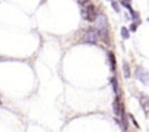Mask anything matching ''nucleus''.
Wrapping results in <instances>:
<instances>
[{
  "label": "nucleus",
  "mask_w": 149,
  "mask_h": 132,
  "mask_svg": "<svg viewBox=\"0 0 149 132\" xmlns=\"http://www.w3.org/2000/svg\"><path fill=\"white\" fill-rule=\"evenodd\" d=\"M140 104H142V109L145 110V113L149 112V97L148 95H140Z\"/></svg>",
  "instance_id": "nucleus-5"
},
{
  "label": "nucleus",
  "mask_w": 149,
  "mask_h": 132,
  "mask_svg": "<svg viewBox=\"0 0 149 132\" xmlns=\"http://www.w3.org/2000/svg\"><path fill=\"white\" fill-rule=\"evenodd\" d=\"M129 35H130V34H129V29L123 27V28H121V37H123L124 40H127V38H129Z\"/></svg>",
  "instance_id": "nucleus-9"
},
{
  "label": "nucleus",
  "mask_w": 149,
  "mask_h": 132,
  "mask_svg": "<svg viewBox=\"0 0 149 132\" xmlns=\"http://www.w3.org/2000/svg\"><path fill=\"white\" fill-rule=\"evenodd\" d=\"M113 9H114L116 12H118V11H120V8H118V3H117V2H114V0H113Z\"/></svg>",
  "instance_id": "nucleus-11"
},
{
  "label": "nucleus",
  "mask_w": 149,
  "mask_h": 132,
  "mask_svg": "<svg viewBox=\"0 0 149 132\" xmlns=\"http://www.w3.org/2000/svg\"><path fill=\"white\" fill-rule=\"evenodd\" d=\"M136 77L140 82H143L145 85H149V72L146 69H143L142 66H137L136 68Z\"/></svg>",
  "instance_id": "nucleus-2"
},
{
  "label": "nucleus",
  "mask_w": 149,
  "mask_h": 132,
  "mask_svg": "<svg viewBox=\"0 0 149 132\" xmlns=\"http://www.w3.org/2000/svg\"><path fill=\"white\" fill-rule=\"evenodd\" d=\"M108 59H110V63H111V69L116 71V56H114V53H108Z\"/></svg>",
  "instance_id": "nucleus-7"
},
{
  "label": "nucleus",
  "mask_w": 149,
  "mask_h": 132,
  "mask_svg": "<svg viewBox=\"0 0 149 132\" xmlns=\"http://www.w3.org/2000/svg\"><path fill=\"white\" fill-rule=\"evenodd\" d=\"M98 37L100 35H98V31L97 29H86L85 34L82 35V41L86 43V44H94V43H97Z\"/></svg>",
  "instance_id": "nucleus-1"
},
{
  "label": "nucleus",
  "mask_w": 149,
  "mask_h": 132,
  "mask_svg": "<svg viewBox=\"0 0 149 132\" xmlns=\"http://www.w3.org/2000/svg\"><path fill=\"white\" fill-rule=\"evenodd\" d=\"M81 13H82V18H84L85 21H88V13H86V9H85V8L81 9Z\"/></svg>",
  "instance_id": "nucleus-10"
},
{
  "label": "nucleus",
  "mask_w": 149,
  "mask_h": 132,
  "mask_svg": "<svg viewBox=\"0 0 149 132\" xmlns=\"http://www.w3.org/2000/svg\"><path fill=\"white\" fill-rule=\"evenodd\" d=\"M123 72H124V77L126 78H130V68H129V63L127 62H123Z\"/></svg>",
  "instance_id": "nucleus-6"
},
{
  "label": "nucleus",
  "mask_w": 149,
  "mask_h": 132,
  "mask_svg": "<svg viewBox=\"0 0 149 132\" xmlns=\"http://www.w3.org/2000/svg\"><path fill=\"white\" fill-rule=\"evenodd\" d=\"M130 119H132V122H133V125H134L136 128H139V125H137V122L134 120V117H133V116H130Z\"/></svg>",
  "instance_id": "nucleus-13"
},
{
  "label": "nucleus",
  "mask_w": 149,
  "mask_h": 132,
  "mask_svg": "<svg viewBox=\"0 0 149 132\" xmlns=\"http://www.w3.org/2000/svg\"><path fill=\"white\" fill-rule=\"evenodd\" d=\"M113 107H114V113H116V116H121V114L124 113V107H123V104H121V101H120L118 97L114 100Z\"/></svg>",
  "instance_id": "nucleus-4"
},
{
  "label": "nucleus",
  "mask_w": 149,
  "mask_h": 132,
  "mask_svg": "<svg viewBox=\"0 0 149 132\" xmlns=\"http://www.w3.org/2000/svg\"><path fill=\"white\" fill-rule=\"evenodd\" d=\"M136 28H137V22H136V24H132V25H130V31H136Z\"/></svg>",
  "instance_id": "nucleus-12"
},
{
  "label": "nucleus",
  "mask_w": 149,
  "mask_h": 132,
  "mask_svg": "<svg viewBox=\"0 0 149 132\" xmlns=\"http://www.w3.org/2000/svg\"><path fill=\"white\" fill-rule=\"evenodd\" d=\"M79 2H81V3H85V2H86V0H79Z\"/></svg>",
  "instance_id": "nucleus-14"
},
{
  "label": "nucleus",
  "mask_w": 149,
  "mask_h": 132,
  "mask_svg": "<svg viewBox=\"0 0 149 132\" xmlns=\"http://www.w3.org/2000/svg\"><path fill=\"white\" fill-rule=\"evenodd\" d=\"M111 2H113V0H111Z\"/></svg>",
  "instance_id": "nucleus-15"
},
{
  "label": "nucleus",
  "mask_w": 149,
  "mask_h": 132,
  "mask_svg": "<svg viewBox=\"0 0 149 132\" xmlns=\"http://www.w3.org/2000/svg\"><path fill=\"white\" fill-rule=\"evenodd\" d=\"M85 9H86V13H88V21H89V22H94V21L97 19V16H98L95 6H94V5H88Z\"/></svg>",
  "instance_id": "nucleus-3"
},
{
  "label": "nucleus",
  "mask_w": 149,
  "mask_h": 132,
  "mask_svg": "<svg viewBox=\"0 0 149 132\" xmlns=\"http://www.w3.org/2000/svg\"><path fill=\"white\" fill-rule=\"evenodd\" d=\"M111 84H113L114 93H116V94H118V84H117V79H116V78H111Z\"/></svg>",
  "instance_id": "nucleus-8"
}]
</instances>
